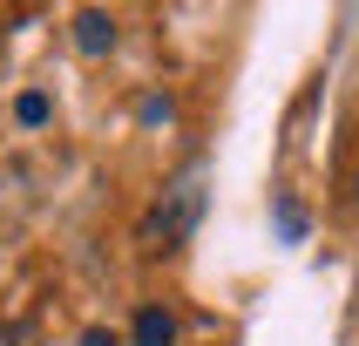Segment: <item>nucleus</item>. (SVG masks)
<instances>
[{"label": "nucleus", "mask_w": 359, "mask_h": 346, "mask_svg": "<svg viewBox=\"0 0 359 346\" xmlns=\"http://www.w3.org/2000/svg\"><path fill=\"white\" fill-rule=\"evenodd\" d=\"M197 218H203V170H190V177H177L156 197V211L142 218L136 244L142 251H183V238L197 231Z\"/></svg>", "instance_id": "obj_1"}, {"label": "nucleus", "mask_w": 359, "mask_h": 346, "mask_svg": "<svg viewBox=\"0 0 359 346\" xmlns=\"http://www.w3.org/2000/svg\"><path fill=\"white\" fill-rule=\"evenodd\" d=\"M75 48L81 55H109V48H116V20L102 14V7H81L75 14Z\"/></svg>", "instance_id": "obj_2"}, {"label": "nucleus", "mask_w": 359, "mask_h": 346, "mask_svg": "<svg viewBox=\"0 0 359 346\" xmlns=\"http://www.w3.org/2000/svg\"><path fill=\"white\" fill-rule=\"evenodd\" d=\"M136 346H177V319L163 305H142L136 312Z\"/></svg>", "instance_id": "obj_3"}, {"label": "nucleus", "mask_w": 359, "mask_h": 346, "mask_svg": "<svg viewBox=\"0 0 359 346\" xmlns=\"http://www.w3.org/2000/svg\"><path fill=\"white\" fill-rule=\"evenodd\" d=\"M14 116L27 122V129H34V122H48V95H20V102H14Z\"/></svg>", "instance_id": "obj_4"}, {"label": "nucleus", "mask_w": 359, "mask_h": 346, "mask_svg": "<svg viewBox=\"0 0 359 346\" xmlns=\"http://www.w3.org/2000/svg\"><path fill=\"white\" fill-rule=\"evenodd\" d=\"M81 346H116V333H102V326H88V333H81Z\"/></svg>", "instance_id": "obj_5"}]
</instances>
